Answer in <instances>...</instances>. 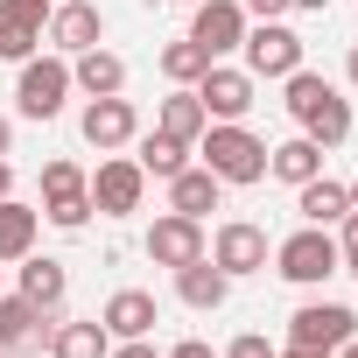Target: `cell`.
<instances>
[{
    "instance_id": "4",
    "label": "cell",
    "mask_w": 358,
    "mask_h": 358,
    "mask_svg": "<svg viewBox=\"0 0 358 358\" xmlns=\"http://www.w3.org/2000/svg\"><path fill=\"white\" fill-rule=\"evenodd\" d=\"M337 267H344V260H337V232H330V225H302V232H288V239L274 246V274L295 281V288H323Z\"/></svg>"
},
{
    "instance_id": "36",
    "label": "cell",
    "mask_w": 358,
    "mask_h": 358,
    "mask_svg": "<svg viewBox=\"0 0 358 358\" xmlns=\"http://www.w3.org/2000/svg\"><path fill=\"white\" fill-rule=\"evenodd\" d=\"M288 15H330V0H288Z\"/></svg>"
},
{
    "instance_id": "9",
    "label": "cell",
    "mask_w": 358,
    "mask_h": 358,
    "mask_svg": "<svg viewBox=\"0 0 358 358\" xmlns=\"http://www.w3.org/2000/svg\"><path fill=\"white\" fill-rule=\"evenodd\" d=\"M267 225H253V218H225L218 232H211V260L232 274V281H246V274H267Z\"/></svg>"
},
{
    "instance_id": "41",
    "label": "cell",
    "mask_w": 358,
    "mask_h": 358,
    "mask_svg": "<svg viewBox=\"0 0 358 358\" xmlns=\"http://www.w3.org/2000/svg\"><path fill=\"white\" fill-rule=\"evenodd\" d=\"M344 197H351V211H358V176H351V183H344Z\"/></svg>"
},
{
    "instance_id": "11",
    "label": "cell",
    "mask_w": 358,
    "mask_h": 358,
    "mask_svg": "<svg viewBox=\"0 0 358 358\" xmlns=\"http://www.w3.org/2000/svg\"><path fill=\"white\" fill-rule=\"evenodd\" d=\"M211 253V239H204V225L197 218H183V211H162L155 225H148V260L155 267H190V260H204Z\"/></svg>"
},
{
    "instance_id": "35",
    "label": "cell",
    "mask_w": 358,
    "mask_h": 358,
    "mask_svg": "<svg viewBox=\"0 0 358 358\" xmlns=\"http://www.w3.org/2000/svg\"><path fill=\"white\" fill-rule=\"evenodd\" d=\"M274 358H330V351H316V344H281Z\"/></svg>"
},
{
    "instance_id": "27",
    "label": "cell",
    "mask_w": 358,
    "mask_h": 358,
    "mask_svg": "<svg viewBox=\"0 0 358 358\" xmlns=\"http://www.w3.org/2000/svg\"><path fill=\"white\" fill-rule=\"evenodd\" d=\"M36 50H43V29H36V22H22L8 0H0V64H29Z\"/></svg>"
},
{
    "instance_id": "6",
    "label": "cell",
    "mask_w": 358,
    "mask_h": 358,
    "mask_svg": "<svg viewBox=\"0 0 358 358\" xmlns=\"http://www.w3.org/2000/svg\"><path fill=\"white\" fill-rule=\"evenodd\" d=\"M141 197H148V176H141L134 155H106V162L92 169V211H99V218H134Z\"/></svg>"
},
{
    "instance_id": "24",
    "label": "cell",
    "mask_w": 358,
    "mask_h": 358,
    "mask_svg": "<svg viewBox=\"0 0 358 358\" xmlns=\"http://www.w3.org/2000/svg\"><path fill=\"white\" fill-rule=\"evenodd\" d=\"M155 127H162V134H176V141H190V148H197V141H204V127H211V113L197 106V92H190V85H176V92H169V99L155 106Z\"/></svg>"
},
{
    "instance_id": "12",
    "label": "cell",
    "mask_w": 358,
    "mask_h": 358,
    "mask_svg": "<svg viewBox=\"0 0 358 358\" xmlns=\"http://www.w3.org/2000/svg\"><path fill=\"white\" fill-rule=\"evenodd\" d=\"M78 134L99 148V155H113V148H134V134H141V113H134V99H85V113H78Z\"/></svg>"
},
{
    "instance_id": "25",
    "label": "cell",
    "mask_w": 358,
    "mask_h": 358,
    "mask_svg": "<svg viewBox=\"0 0 358 358\" xmlns=\"http://www.w3.org/2000/svg\"><path fill=\"white\" fill-rule=\"evenodd\" d=\"M134 141H141V155H134V162H141V176H155V183L183 176V169H190V155H197L190 141H176V134H162V127H155V134H134Z\"/></svg>"
},
{
    "instance_id": "21",
    "label": "cell",
    "mask_w": 358,
    "mask_h": 358,
    "mask_svg": "<svg viewBox=\"0 0 358 358\" xmlns=\"http://www.w3.org/2000/svg\"><path fill=\"white\" fill-rule=\"evenodd\" d=\"M267 176H274V183H288V190H302L309 176H323V148H316L309 134H288L281 148H267Z\"/></svg>"
},
{
    "instance_id": "17",
    "label": "cell",
    "mask_w": 358,
    "mask_h": 358,
    "mask_svg": "<svg viewBox=\"0 0 358 358\" xmlns=\"http://www.w3.org/2000/svg\"><path fill=\"white\" fill-rule=\"evenodd\" d=\"M176 295H183L197 316H211V309H225V295H232V274L204 253V260H190V267H176Z\"/></svg>"
},
{
    "instance_id": "19",
    "label": "cell",
    "mask_w": 358,
    "mask_h": 358,
    "mask_svg": "<svg viewBox=\"0 0 358 358\" xmlns=\"http://www.w3.org/2000/svg\"><path fill=\"white\" fill-rule=\"evenodd\" d=\"M71 85H78L85 99H113V92H127V57H113V50L99 43V50L71 57Z\"/></svg>"
},
{
    "instance_id": "28",
    "label": "cell",
    "mask_w": 358,
    "mask_h": 358,
    "mask_svg": "<svg viewBox=\"0 0 358 358\" xmlns=\"http://www.w3.org/2000/svg\"><path fill=\"white\" fill-rule=\"evenodd\" d=\"M155 64H162V78H169V85H197V78L211 71V57H204V50H197L190 36H176V43H162V57H155Z\"/></svg>"
},
{
    "instance_id": "2",
    "label": "cell",
    "mask_w": 358,
    "mask_h": 358,
    "mask_svg": "<svg viewBox=\"0 0 358 358\" xmlns=\"http://www.w3.org/2000/svg\"><path fill=\"white\" fill-rule=\"evenodd\" d=\"M197 162L218 176V183L232 190H246V183H267V141L246 127V120H211L204 127V141H197Z\"/></svg>"
},
{
    "instance_id": "14",
    "label": "cell",
    "mask_w": 358,
    "mask_h": 358,
    "mask_svg": "<svg viewBox=\"0 0 358 358\" xmlns=\"http://www.w3.org/2000/svg\"><path fill=\"white\" fill-rule=\"evenodd\" d=\"M344 337H358V309H344V302H302V309L288 316V344L337 351Z\"/></svg>"
},
{
    "instance_id": "31",
    "label": "cell",
    "mask_w": 358,
    "mask_h": 358,
    "mask_svg": "<svg viewBox=\"0 0 358 358\" xmlns=\"http://www.w3.org/2000/svg\"><path fill=\"white\" fill-rule=\"evenodd\" d=\"M106 358H162V351H155V337H120Z\"/></svg>"
},
{
    "instance_id": "20",
    "label": "cell",
    "mask_w": 358,
    "mask_h": 358,
    "mask_svg": "<svg viewBox=\"0 0 358 358\" xmlns=\"http://www.w3.org/2000/svg\"><path fill=\"white\" fill-rule=\"evenodd\" d=\"M22 267V295L43 309V316H57L64 309V295H71V274H64V260H50V253H29V260H15Z\"/></svg>"
},
{
    "instance_id": "37",
    "label": "cell",
    "mask_w": 358,
    "mask_h": 358,
    "mask_svg": "<svg viewBox=\"0 0 358 358\" xmlns=\"http://www.w3.org/2000/svg\"><path fill=\"white\" fill-rule=\"evenodd\" d=\"M0 197H15V162L0 155Z\"/></svg>"
},
{
    "instance_id": "22",
    "label": "cell",
    "mask_w": 358,
    "mask_h": 358,
    "mask_svg": "<svg viewBox=\"0 0 358 358\" xmlns=\"http://www.w3.org/2000/svg\"><path fill=\"white\" fill-rule=\"evenodd\" d=\"M36 232H43V211H36V204L0 197V267H8V260H29V253H36Z\"/></svg>"
},
{
    "instance_id": "39",
    "label": "cell",
    "mask_w": 358,
    "mask_h": 358,
    "mask_svg": "<svg viewBox=\"0 0 358 358\" xmlns=\"http://www.w3.org/2000/svg\"><path fill=\"white\" fill-rule=\"evenodd\" d=\"M344 78H351V85H358V43H351V57H344Z\"/></svg>"
},
{
    "instance_id": "29",
    "label": "cell",
    "mask_w": 358,
    "mask_h": 358,
    "mask_svg": "<svg viewBox=\"0 0 358 358\" xmlns=\"http://www.w3.org/2000/svg\"><path fill=\"white\" fill-rule=\"evenodd\" d=\"M337 260H344L337 274H351V281H358V211H344V218H337Z\"/></svg>"
},
{
    "instance_id": "30",
    "label": "cell",
    "mask_w": 358,
    "mask_h": 358,
    "mask_svg": "<svg viewBox=\"0 0 358 358\" xmlns=\"http://www.w3.org/2000/svg\"><path fill=\"white\" fill-rule=\"evenodd\" d=\"M218 358H274V344H267L260 330H239V337H232V344H225Z\"/></svg>"
},
{
    "instance_id": "23",
    "label": "cell",
    "mask_w": 358,
    "mask_h": 358,
    "mask_svg": "<svg viewBox=\"0 0 358 358\" xmlns=\"http://www.w3.org/2000/svg\"><path fill=\"white\" fill-rule=\"evenodd\" d=\"M43 351H50V358H106V351H113V337H106V323H99V316H85V323H64V316H57Z\"/></svg>"
},
{
    "instance_id": "10",
    "label": "cell",
    "mask_w": 358,
    "mask_h": 358,
    "mask_svg": "<svg viewBox=\"0 0 358 358\" xmlns=\"http://www.w3.org/2000/svg\"><path fill=\"white\" fill-rule=\"evenodd\" d=\"M239 50H246V71H253V78H288V71H302V36H295L288 22H253Z\"/></svg>"
},
{
    "instance_id": "1",
    "label": "cell",
    "mask_w": 358,
    "mask_h": 358,
    "mask_svg": "<svg viewBox=\"0 0 358 358\" xmlns=\"http://www.w3.org/2000/svg\"><path fill=\"white\" fill-rule=\"evenodd\" d=\"M281 85H288V99H281V106H288L295 134H309L323 155L351 141V99H344L330 78H316V71H288Z\"/></svg>"
},
{
    "instance_id": "32",
    "label": "cell",
    "mask_w": 358,
    "mask_h": 358,
    "mask_svg": "<svg viewBox=\"0 0 358 358\" xmlns=\"http://www.w3.org/2000/svg\"><path fill=\"white\" fill-rule=\"evenodd\" d=\"M8 8H15L22 22H36V29H50V8H57V0H8Z\"/></svg>"
},
{
    "instance_id": "15",
    "label": "cell",
    "mask_w": 358,
    "mask_h": 358,
    "mask_svg": "<svg viewBox=\"0 0 358 358\" xmlns=\"http://www.w3.org/2000/svg\"><path fill=\"white\" fill-rule=\"evenodd\" d=\"M50 323H57V316H43L22 288H15V295L0 288V351H8V358H15V351H43V344H50Z\"/></svg>"
},
{
    "instance_id": "7",
    "label": "cell",
    "mask_w": 358,
    "mask_h": 358,
    "mask_svg": "<svg viewBox=\"0 0 358 358\" xmlns=\"http://www.w3.org/2000/svg\"><path fill=\"white\" fill-rule=\"evenodd\" d=\"M246 29H253V15L239 8V0H197V15H190V43H197L211 64H225V57L246 43Z\"/></svg>"
},
{
    "instance_id": "18",
    "label": "cell",
    "mask_w": 358,
    "mask_h": 358,
    "mask_svg": "<svg viewBox=\"0 0 358 358\" xmlns=\"http://www.w3.org/2000/svg\"><path fill=\"white\" fill-rule=\"evenodd\" d=\"M218 197H225V183H218L204 162H190L183 176H169V211H183V218H197V225L218 211Z\"/></svg>"
},
{
    "instance_id": "13",
    "label": "cell",
    "mask_w": 358,
    "mask_h": 358,
    "mask_svg": "<svg viewBox=\"0 0 358 358\" xmlns=\"http://www.w3.org/2000/svg\"><path fill=\"white\" fill-rule=\"evenodd\" d=\"M43 36H50V50H57V57H85V50H99V43H106V15L92 8V0H57Z\"/></svg>"
},
{
    "instance_id": "3",
    "label": "cell",
    "mask_w": 358,
    "mask_h": 358,
    "mask_svg": "<svg viewBox=\"0 0 358 358\" xmlns=\"http://www.w3.org/2000/svg\"><path fill=\"white\" fill-rule=\"evenodd\" d=\"M78 85H71V57H29V64H15V106H22V120H57L64 113V99H71Z\"/></svg>"
},
{
    "instance_id": "5",
    "label": "cell",
    "mask_w": 358,
    "mask_h": 358,
    "mask_svg": "<svg viewBox=\"0 0 358 358\" xmlns=\"http://www.w3.org/2000/svg\"><path fill=\"white\" fill-rule=\"evenodd\" d=\"M43 218H50L57 232H85V218H92V176H85L71 155L43 162Z\"/></svg>"
},
{
    "instance_id": "43",
    "label": "cell",
    "mask_w": 358,
    "mask_h": 358,
    "mask_svg": "<svg viewBox=\"0 0 358 358\" xmlns=\"http://www.w3.org/2000/svg\"><path fill=\"white\" fill-rule=\"evenodd\" d=\"M0 358H8V351H0Z\"/></svg>"
},
{
    "instance_id": "8",
    "label": "cell",
    "mask_w": 358,
    "mask_h": 358,
    "mask_svg": "<svg viewBox=\"0 0 358 358\" xmlns=\"http://www.w3.org/2000/svg\"><path fill=\"white\" fill-rule=\"evenodd\" d=\"M190 92H197V106H204L211 120H246V113L260 106V99H253V92H260V78H253V71H239V64H211Z\"/></svg>"
},
{
    "instance_id": "34",
    "label": "cell",
    "mask_w": 358,
    "mask_h": 358,
    "mask_svg": "<svg viewBox=\"0 0 358 358\" xmlns=\"http://www.w3.org/2000/svg\"><path fill=\"white\" fill-rule=\"evenodd\" d=\"M162 358H218V351H211V344H204V337H183V344H169V351H162Z\"/></svg>"
},
{
    "instance_id": "38",
    "label": "cell",
    "mask_w": 358,
    "mask_h": 358,
    "mask_svg": "<svg viewBox=\"0 0 358 358\" xmlns=\"http://www.w3.org/2000/svg\"><path fill=\"white\" fill-rule=\"evenodd\" d=\"M0 155H15V120L0 113Z\"/></svg>"
},
{
    "instance_id": "42",
    "label": "cell",
    "mask_w": 358,
    "mask_h": 358,
    "mask_svg": "<svg viewBox=\"0 0 358 358\" xmlns=\"http://www.w3.org/2000/svg\"><path fill=\"white\" fill-rule=\"evenodd\" d=\"M176 8H197V0H176Z\"/></svg>"
},
{
    "instance_id": "40",
    "label": "cell",
    "mask_w": 358,
    "mask_h": 358,
    "mask_svg": "<svg viewBox=\"0 0 358 358\" xmlns=\"http://www.w3.org/2000/svg\"><path fill=\"white\" fill-rule=\"evenodd\" d=\"M330 358H358V337H344V344H337V351H330Z\"/></svg>"
},
{
    "instance_id": "33",
    "label": "cell",
    "mask_w": 358,
    "mask_h": 358,
    "mask_svg": "<svg viewBox=\"0 0 358 358\" xmlns=\"http://www.w3.org/2000/svg\"><path fill=\"white\" fill-rule=\"evenodd\" d=\"M239 8H246L253 22H281V15H288V0H239Z\"/></svg>"
},
{
    "instance_id": "16",
    "label": "cell",
    "mask_w": 358,
    "mask_h": 358,
    "mask_svg": "<svg viewBox=\"0 0 358 358\" xmlns=\"http://www.w3.org/2000/svg\"><path fill=\"white\" fill-rule=\"evenodd\" d=\"M99 323H106V337H113V344H120V337H155L162 309H155V295H148V288H113V295H106V309H99Z\"/></svg>"
},
{
    "instance_id": "26",
    "label": "cell",
    "mask_w": 358,
    "mask_h": 358,
    "mask_svg": "<svg viewBox=\"0 0 358 358\" xmlns=\"http://www.w3.org/2000/svg\"><path fill=\"white\" fill-rule=\"evenodd\" d=\"M295 211H302V225H337L351 211V197H344L337 176H309V183L295 190Z\"/></svg>"
}]
</instances>
